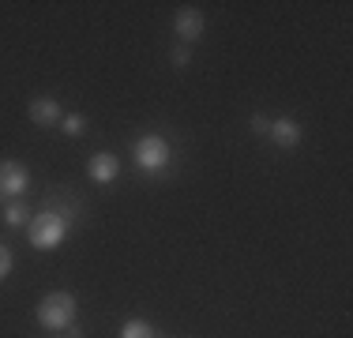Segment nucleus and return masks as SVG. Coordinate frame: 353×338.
I'll list each match as a JSON object with an SVG mask.
<instances>
[{
    "instance_id": "12",
    "label": "nucleus",
    "mask_w": 353,
    "mask_h": 338,
    "mask_svg": "<svg viewBox=\"0 0 353 338\" xmlns=\"http://www.w3.org/2000/svg\"><path fill=\"white\" fill-rule=\"evenodd\" d=\"M12 267H15V259H12V248H8V244H0V282H4L8 275H12Z\"/></svg>"
},
{
    "instance_id": "1",
    "label": "nucleus",
    "mask_w": 353,
    "mask_h": 338,
    "mask_svg": "<svg viewBox=\"0 0 353 338\" xmlns=\"http://www.w3.org/2000/svg\"><path fill=\"white\" fill-rule=\"evenodd\" d=\"M72 218H75V207L72 203H64V207H57L53 199L41 207V215L30 218V226H27V237H30V244H34L38 252H53L57 244L68 237L72 230Z\"/></svg>"
},
{
    "instance_id": "2",
    "label": "nucleus",
    "mask_w": 353,
    "mask_h": 338,
    "mask_svg": "<svg viewBox=\"0 0 353 338\" xmlns=\"http://www.w3.org/2000/svg\"><path fill=\"white\" fill-rule=\"evenodd\" d=\"M38 324L49 327V331H64L68 324H75V297H72V293H64V290L41 297V304H38Z\"/></svg>"
},
{
    "instance_id": "4",
    "label": "nucleus",
    "mask_w": 353,
    "mask_h": 338,
    "mask_svg": "<svg viewBox=\"0 0 353 338\" xmlns=\"http://www.w3.org/2000/svg\"><path fill=\"white\" fill-rule=\"evenodd\" d=\"M30 184V173L19 162H0V199H19Z\"/></svg>"
},
{
    "instance_id": "10",
    "label": "nucleus",
    "mask_w": 353,
    "mask_h": 338,
    "mask_svg": "<svg viewBox=\"0 0 353 338\" xmlns=\"http://www.w3.org/2000/svg\"><path fill=\"white\" fill-rule=\"evenodd\" d=\"M121 338H154V327H150L147 319H128V324L121 327Z\"/></svg>"
},
{
    "instance_id": "13",
    "label": "nucleus",
    "mask_w": 353,
    "mask_h": 338,
    "mask_svg": "<svg viewBox=\"0 0 353 338\" xmlns=\"http://www.w3.org/2000/svg\"><path fill=\"white\" fill-rule=\"evenodd\" d=\"M170 61H173V68H188V61H192V53L184 46H176L173 53H170Z\"/></svg>"
},
{
    "instance_id": "15",
    "label": "nucleus",
    "mask_w": 353,
    "mask_h": 338,
    "mask_svg": "<svg viewBox=\"0 0 353 338\" xmlns=\"http://www.w3.org/2000/svg\"><path fill=\"white\" fill-rule=\"evenodd\" d=\"M64 331H68V338H83V327H79V324H68Z\"/></svg>"
},
{
    "instance_id": "6",
    "label": "nucleus",
    "mask_w": 353,
    "mask_h": 338,
    "mask_svg": "<svg viewBox=\"0 0 353 338\" xmlns=\"http://www.w3.org/2000/svg\"><path fill=\"white\" fill-rule=\"evenodd\" d=\"M267 135H271V139L279 143V147L290 150V147H297V143L305 139V128H301V124L293 121V117H279V121H271V132H267Z\"/></svg>"
},
{
    "instance_id": "11",
    "label": "nucleus",
    "mask_w": 353,
    "mask_h": 338,
    "mask_svg": "<svg viewBox=\"0 0 353 338\" xmlns=\"http://www.w3.org/2000/svg\"><path fill=\"white\" fill-rule=\"evenodd\" d=\"M83 128H87V117H83V113L61 117V132H64V135H72V139H75V135H83Z\"/></svg>"
},
{
    "instance_id": "7",
    "label": "nucleus",
    "mask_w": 353,
    "mask_h": 338,
    "mask_svg": "<svg viewBox=\"0 0 353 338\" xmlns=\"http://www.w3.org/2000/svg\"><path fill=\"white\" fill-rule=\"evenodd\" d=\"M173 30H176V38H184V41L199 38V34H203V12H196V8H181L176 19H173Z\"/></svg>"
},
{
    "instance_id": "5",
    "label": "nucleus",
    "mask_w": 353,
    "mask_h": 338,
    "mask_svg": "<svg viewBox=\"0 0 353 338\" xmlns=\"http://www.w3.org/2000/svg\"><path fill=\"white\" fill-rule=\"evenodd\" d=\"M87 173H90V181H94V184H109V181H117V173H121V158L109 155V150H102V155H94L87 162Z\"/></svg>"
},
{
    "instance_id": "8",
    "label": "nucleus",
    "mask_w": 353,
    "mask_h": 338,
    "mask_svg": "<svg viewBox=\"0 0 353 338\" xmlns=\"http://www.w3.org/2000/svg\"><path fill=\"white\" fill-rule=\"evenodd\" d=\"M30 121L41 124V128L61 124V101H57V98H34V101H30Z\"/></svg>"
},
{
    "instance_id": "9",
    "label": "nucleus",
    "mask_w": 353,
    "mask_h": 338,
    "mask_svg": "<svg viewBox=\"0 0 353 338\" xmlns=\"http://www.w3.org/2000/svg\"><path fill=\"white\" fill-rule=\"evenodd\" d=\"M27 218H30V210H27V203H23V199H12V203H4V222L12 226V230H19V226H27Z\"/></svg>"
},
{
    "instance_id": "14",
    "label": "nucleus",
    "mask_w": 353,
    "mask_h": 338,
    "mask_svg": "<svg viewBox=\"0 0 353 338\" xmlns=\"http://www.w3.org/2000/svg\"><path fill=\"white\" fill-rule=\"evenodd\" d=\"M252 132H256V135H267V132H271V121H267L263 113H256V117H252Z\"/></svg>"
},
{
    "instance_id": "3",
    "label": "nucleus",
    "mask_w": 353,
    "mask_h": 338,
    "mask_svg": "<svg viewBox=\"0 0 353 338\" xmlns=\"http://www.w3.org/2000/svg\"><path fill=\"white\" fill-rule=\"evenodd\" d=\"M132 158H136V166L143 169V173L158 177L170 169V143L162 139V135H143V139H136V150H132Z\"/></svg>"
}]
</instances>
